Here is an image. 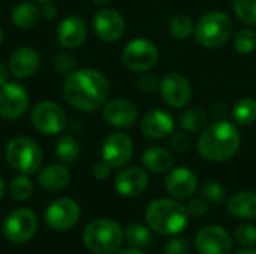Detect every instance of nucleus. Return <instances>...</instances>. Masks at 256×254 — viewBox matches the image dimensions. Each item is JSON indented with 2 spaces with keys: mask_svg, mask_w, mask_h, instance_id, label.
<instances>
[{
  "mask_svg": "<svg viewBox=\"0 0 256 254\" xmlns=\"http://www.w3.org/2000/svg\"><path fill=\"white\" fill-rule=\"evenodd\" d=\"M110 94L106 76L96 69H76L69 73L63 84L66 102L82 112L99 109Z\"/></svg>",
  "mask_w": 256,
  "mask_h": 254,
  "instance_id": "1",
  "label": "nucleus"
},
{
  "mask_svg": "<svg viewBox=\"0 0 256 254\" xmlns=\"http://www.w3.org/2000/svg\"><path fill=\"white\" fill-rule=\"evenodd\" d=\"M240 142L242 138L237 127L226 120H218L201 132L198 151L206 160L226 162L237 154Z\"/></svg>",
  "mask_w": 256,
  "mask_h": 254,
  "instance_id": "2",
  "label": "nucleus"
},
{
  "mask_svg": "<svg viewBox=\"0 0 256 254\" xmlns=\"http://www.w3.org/2000/svg\"><path fill=\"white\" fill-rule=\"evenodd\" d=\"M188 208L172 199L153 201L146 210L148 226L160 235L180 234L188 226Z\"/></svg>",
  "mask_w": 256,
  "mask_h": 254,
  "instance_id": "3",
  "label": "nucleus"
},
{
  "mask_svg": "<svg viewBox=\"0 0 256 254\" xmlns=\"http://www.w3.org/2000/svg\"><path fill=\"white\" fill-rule=\"evenodd\" d=\"M123 229L112 220L99 219L84 231V244L94 254L116 253L123 243Z\"/></svg>",
  "mask_w": 256,
  "mask_h": 254,
  "instance_id": "4",
  "label": "nucleus"
},
{
  "mask_svg": "<svg viewBox=\"0 0 256 254\" xmlns=\"http://www.w3.org/2000/svg\"><path fill=\"white\" fill-rule=\"evenodd\" d=\"M195 39L206 48H219L225 45L232 34L231 18L219 10L206 13L195 25Z\"/></svg>",
  "mask_w": 256,
  "mask_h": 254,
  "instance_id": "5",
  "label": "nucleus"
},
{
  "mask_svg": "<svg viewBox=\"0 0 256 254\" xmlns=\"http://www.w3.org/2000/svg\"><path fill=\"white\" fill-rule=\"evenodd\" d=\"M4 156L10 168L26 175L34 174L44 160V154L39 145L26 136L10 139L6 145Z\"/></svg>",
  "mask_w": 256,
  "mask_h": 254,
  "instance_id": "6",
  "label": "nucleus"
},
{
  "mask_svg": "<svg viewBox=\"0 0 256 254\" xmlns=\"http://www.w3.org/2000/svg\"><path fill=\"white\" fill-rule=\"evenodd\" d=\"M33 127L42 135H58L64 130L68 124V117L63 108L54 102L38 103L30 115Z\"/></svg>",
  "mask_w": 256,
  "mask_h": 254,
  "instance_id": "7",
  "label": "nucleus"
},
{
  "mask_svg": "<svg viewBox=\"0 0 256 254\" xmlns=\"http://www.w3.org/2000/svg\"><path fill=\"white\" fill-rule=\"evenodd\" d=\"M122 58L128 69L134 72H146L156 64L159 58V51L152 40L140 37L130 40L124 46Z\"/></svg>",
  "mask_w": 256,
  "mask_h": 254,
  "instance_id": "8",
  "label": "nucleus"
},
{
  "mask_svg": "<svg viewBox=\"0 0 256 254\" xmlns=\"http://www.w3.org/2000/svg\"><path fill=\"white\" fill-rule=\"evenodd\" d=\"M30 103L26 87L18 82H6L0 87V117L4 120H18L24 115Z\"/></svg>",
  "mask_w": 256,
  "mask_h": 254,
  "instance_id": "9",
  "label": "nucleus"
},
{
  "mask_svg": "<svg viewBox=\"0 0 256 254\" xmlns=\"http://www.w3.org/2000/svg\"><path fill=\"white\" fill-rule=\"evenodd\" d=\"M38 229V219L33 211L21 208L8 216L3 234L12 243H24L28 241Z\"/></svg>",
  "mask_w": 256,
  "mask_h": 254,
  "instance_id": "10",
  "label": "nucleus"
},
{
  "mask_svg": "<svg viewBox=\"0 0 256 254\" xmlns=\"http://www.w3.org/2000/svg\"><path fill=\"white\" fill-rule=\"evenodd\" d=\"M45 220L56 231H68L80 220V207L69 198L54 201L45 211Z\"/></svg>",
  "mask_w": 256,
  "mask_h": 254,
  "instance_id": "11",
  "label": "nucleus"
},
{
  "mask_svg": "<svg viewBox=\"0 0 256 254\" xmlns=\"http://www.w3.org/2000/svg\"><path fill=\"white\" fill-rule=\"evenodd\" d=\"M134 154V142L123 132L111 133L102 145V160L111 168L124 166Z\"/></svg>",
  "mask_w": 256,
  "mask_h": 254,
  "instance_id": "12",
  "label": "nucleus"
},
{
  "mask_svg": "<svg viewBox=\"0 0 256 254\" xmlns=\"http://www.w3.org/2000/svg\"><path fill=\"white\" fill-rule=\"evenodd\" d=\"M195 246L201 254H230L232 250V240L224 228L206 226L196 234Z\"/></svg>",
  "mask_w": 256,
  "mask_h": 254,
  "instance_id": "13",
  "label": "nucleus"
},
{
  "mask_svg": "<svg viewBox=\"0 0 256 254\" xmlns=\"http://www.w3.org/2000/svg\"><path fill=\"white\" fill-rule=\"evenodd\" d=\"M160 94L164 100L171 108H183L190 102L192 97V87L188 78L180 73H168L162 78L160 84Z\"/></svg>",
  "mask_w": 256,
  "mask_h": 254,
  "instance_id": "14",
  "label": "nucleus"
},
{
  "mask_svg": "<svg viewBox=\"0 0 256 254\" xmlns=\"http://www.w3.org/2000/svg\"><path fill=\"white\" fill-rule=\"evenodd\" d=\"M93 28L99 39L105 42H116L124 34L126 22L117 10L100 9L93 18Z\"/></svg>",
  "mask_w": 256,
  "mask_h": 254,
  "instance_id": "15",
  "label": "nucleus"
},
{
  "mask_svg": "<svg viewBox=\"0 0 256 254\" xmlns=\"http://www.w3.org/2000/svg\"><path fill=\"white\" fill-rule=\"evenodd\" d=\"M166 192L176 199H189L198 187V178L189 168H176L165 178Z\"/></svg>",
  "mask_w": 256,
  "mask_h": 254,
  "instance_id": "16",
  "label": "nucleus"
},
{
  "mask_svg": "<svg viewBox=\"0 0 256 254\" xmlns=\"http://www.w3.org/2000/svg\"><path fill=\"white\" fill-rule=\"evenodd\" d=\"M116 190L126 198H135L146 192L148 187V175L144 169L130 166L120 171L114 180Z\"/></svg>",
  "mask_w": 256,
  "mask_h": 254,
  "instance_id": "17",
  "label": "nucleus"
},
{
  "mask_svg": "<svg viewBox=\"0 0 256 254\" xmlns=\"http://www.w3.org/2000/svg\"><path fill=\"white\" fill-rule=\"evenodd\" d=\"M87 25L82 18L70 15L62 19L57 27V40L66 49H75L86 42Z\"/></svg>",
  "mask_w": 256,
  "mask_h": 254,
  "instance_id": "18",
  "label": "nucleus"
},
{
  "mask_svg": "<svg viewBox=\"0 0 256 254\" xmlns=\"http://www.w3.org/2000/svg\"><path fill=\"white\" fill-rule=\"evenodd\" d=\"M104 118L110 126L118 127V129H128L132 127L138 120V109L136 106L124 99H117L104 108Z\"/></svg>",
  "mask_w": 256,
  "mask_h": 254,
  "instance_id": "19",
  "label": "nucleus"
},
{
  "mask_svg": "<svg viewBox=\"0 0 256 254\" xmlns=\"http://www.w3.org/2000/svg\"><path fill=\"white\" fill-rule=\"evenodd\" d=\"M39 63L40 58L36 49H33L32 46H21L10 54L8 67L10 75H14L15 78L26 79L36 73V70L39 69Z\"/></svg>",
  "mask_w": 256,
  "mask_h": 254,
  "instance_id": "20",
  "label": "nucleus"
},
{
  "mask_svg": "<svg viewBox=\"0 0 256 254\" xmlns=\"http://www.w3.org/2000/svg\"><path fill=\"white\" fill-rule=\"evenodd\" d=\"M174 117L170 112L160 109H153L147 112L141 121V132L152 139L170 136L174 132Z\"/></svg>",
  "mask_w": 256,
  "mask_h": 254,
  "instance_id": "21",
  "label": "nucleus"
},
{
  "mask_svg": "<svg viewBox=\"0 0 256 254\" xmlns=\"http://www.w3.org/2000/svg\"><path fill=\"white\" fill-rule=\"evenodd\" d=\"M38 181L42 189L50 192H58L69 184L70 174L62 165H48L39 172Z\"/></svg>",
  "mask_w": 256,
  "mask_h": 254,
  "instance_id": "22",
  "label": "nucleus"
},
{
  "mask_svg": "<svg viewBox=\"0 0 256 254\" xmlns=\"http://www.w3.org/2000/svg\"><path fill=\"white\" fill-rule=\"evenodd\" d=\"M228 211L237 219H255L256 217V193L240 192L228 201Z\"/></svg>",
  "mask_w": 256,
  "mask_h": 254,
  "instance_id": "23",
  "label": "nucleus"
},
{
  "mask_svg": "<svg viewBox=\"0 0 256 254\" xmlns=\"http://www.w3.org/2000/svg\"><path fill=\"white\" fill-rule=\"evenodd\" d=\"M142 163H144L146 169H148L150 172L164 174L172 168L174 159L168 150H165L162 147H152V148L144 151Z\"/></svg>",
  "mask_w": 256,
  "mask_h": 254,
  "instance_id": "24",
  "label": "nucleus"
},
{
  "mask_svg": "<svg viewBox=\"0 0 256 254\" xmlns=\"http://www.w3.org/2000/svg\"><path fill=\"white\" fill-rule=\"evenodd\" d=\"M40 18V9L32 1H21L12 10V21L20 28H32Z\"/></svg>",
  "mask_w": 256,
  "mask_h": 254,
  "instance_id": "25",
  "label": "nucleus"
},
{
  "mask_svg": "<svg viewBox=\"0 0 256 254\" xmlns=\"http://www.w3.org/2000/svg\"><path fill=\"white\" fill-rule=\"evenodd\" d=\"M232 118L237 124L249 126L256 121V100L252 97H242L232 108Z\"/></svg>",
  "mask_w": 256,
  "mask_h": 254,
  "instance_id": "26",
  "label": "nucleus"
},
{
  "mask_svg": "<svg viewBox=\"0 0 256 254\" xmlns=\"http://www.w3.org/2000/svg\"><path fill=\"white\" fill-rule=\"evenodd\" d=\"M80 153H81V147L74 136L64 135V136L58 138V141L56 142V156L63 163L75 162L78 159Z\"/></svg>",
  "mask_w": 256,
  "mask_h": 254,
  "instance_id": "27",
  "label": "nucleus"
},
{
  "mask_svg": "<svg viewBox=\"0 0 256 254\" xmlns=\"http://www.w3.org/2000/svg\"><path fill=\"white\" fill-rule=\"evenodd\" d=\"M207 114L201 108H189L180 117V126L188 132H202L207 127Z\"/></svg>",
  "mask_w": 256,
  "mask_h": 254,
  "instance_id": "28",
  "label": "nucleus"
},
{
  "mask_svg": "<svg viewBox=\"0 0 256 254\" xmlns=\"http://www.w3.org/2000/svg\"><path fill=\"white\" fill-rule=\"evenodd\" d=\"M124 235H126L128 243L135 249H147V247H150V244L153 241L150 231L140 223L129 225L124 231Z\"/></svg>",
  "mask_w": 256,
  "mask_h": 254,
  "instance_id": "29",
  "label": "nucleus"
},
{
  "mask_svg": "<svg viewBox=\"0 0 256 254\" xmlns=\"http://www.w3.org/2000/svg\"><path fill=\"white\" fill-rule=\"evenodd\" d=\"M170 30H171L174 37H177V39H188V37H190L195 33V24H194L190 16H188L184 13H178V15H176L171 19Z\"/></svg>",
  "mask_w": 256,
  "mask_h": 254,
  "instance_id": "30",
  "label": "nucleus"
},
{
  "mask_svg": "<svg viewBox=\"0 0 256 254\" xmlns=\"http://www.w3.org/2000/svg\"><path fill=\"white\" fill-rule=\"evenodd\" d=\"M9 193L15 201H26L33 193V184L30 178L26 174H21L15 178H12L9 184Z\"/></svg>",
  "mask_w": 256,
  "mask_h": 254,
  "instance_id": "31",
  "label": "nucleus"
},
{
  "mask_svg": "<svg viewBox=\"0 0 256 254\" xmlns=\"http://www.w3.org/2000/svg\"><path fill=\"white\" fill-rule=\"evenodd\" d=\"M234 48L240 54H250L256 48V31L250 28L240 30L234 37Z\"/></svg>",
  "mask_w": 256,
  "mask_h": 254,
  "instance_id": "32",
  "label": "nucleus"
},
{
  "mask_svg": "<svg viewBox=\"0 0 256 254\" xmlns=\"http://www.w3.org/2000/svg\"><path fill=\"white\" fill-rule=\"evenodd\" d=\"M232 6L243 22L256 25V0H234Z\"/></svg>",
  "mask_w": 256,
  "mask_h": 254,
  "instance_id": "33",
  "label": "nucleus"
},
{
  "mask_svg": "<svg viewBox=\"0 0 256 254\" xmlns=\"http://www.w3.org/2000/svg\"><path fill=\"white\" fill-rule=\"evenodd\" d=\"M202 198L210 204H220L226 199V190L222 184L216 181H207L201 187Z\"/></svg>",
  "mask_w": 256,
  "mask_h": 254,
  "instance_id": "34",
  "label": "nucleus"
},
{
  "mask_svg": "<svg viewBox=\"0 0 256 254\" xmlns=\"http://www.w3.org/2000/svg\"><path fill=\"white\" fill-rule=\"evenodd\" d=\"M52 64H54V69L62 73V75H69L72 73L74 70H76V58L69 54V52H64V51H60L54 55L52 58Z\"/></svg>",
  "mask_w": 256,
  "mask_h": 254,
  "instance_id": "35",
  "label": "nucleus"
},
{
  "mask_svg": "<svg viewBox=\"0 0 256 254\" xmlns=\"http://www.w3.org/2000/svg\"><path fill=\"white\" fill-rule=\"evenodd\" d=\"M236 240L243 247H254L256 246V228L250 225L240 226L236 231Z\"/></svg>",
  "mask_w": 256,
  "mask_h": 254,
  "instance_id": "36",
  "label": "nucleus"
},
{
  "mask_svg": "<svg viewBox=\"0 0 256 254\" xmlns=\"http://www.w3.org/2000/svg\"><path fill=\"white\" fill-rule=\"evenodd\" d=\"M188 213L194 217H202L207 214L208 211V202L201 198V199H192L189 204H188Z\"/></svg>",
  "mask_w": 256,
  "mask_h": 254,
  "instance_id": "37",
  "label": "nucleus"
},
{
  "mask_svg": "<svg viewBox=\"0 0 256 254\" xmlns=\"http://www.w3.org/2000/svg\"><path fill=\"white\" fill-rule=\"evenodd\" d=\"M189 243L183 238H176L170 241L165 247V254H189Z\"/></svg>",
  "mask_w": 256,
  "mask_h": 254,
  "instance_id": "38",
  "label": "nucleus"
},
{
  "mask_svg": "<svg viewBox=\"0 0 256 254\" xmlns=\"http://www.w3.org/2000/svg\"><path fill=\"white\" fill-rule=\"evenodd\" d=\"M171 147L178 151V153H183L186 150H189L190 147V138L188 133L184 132H180V133H174L172 138H171Z\"/></svg>",
  "mask_w": 256,
  "mask_h": 254,
  "instance_id": "39",
  "label": "nucleus"
},
{
  "mask_svg": "<svg viewBox=\"0 0 256 254\" xmlns=\"http://www.w3.org/2000/svg\"><path fill=\"white\" fill-rule=\"evenodd\" d=\"M156 79L154 76H150V75H142L140 79H138V88L144 93H152L154 88H156Z\"/></svg>",
  "mask_w": 256,
  "mask_h": 254,
  "instance_id": "40",
  "label": "nucleus"
},
{
  "mask_svg": "<svg viewBox=\"0 0 256 254\" xmlns=\"http://www.w3.org/2000/svg\"><path fill=\"white\" fill-rule=\"evenodd\" d=\"M111 166L106 163V162H99L98 165H94V168H93V175H94V178H98V180H106L108 177H110V174H111Z\"/></svg>",
  "mask_w": 256,
  "mask_h": 254,
  "instance_id": "41",
  "label": "nucleus"
},
{
  "mask_svg": "<svg viewBox=\"0 0 256 254\" xmlns=\"http://www.w3.org/2000/svg\"><path fill=\"white\" fill-rule=\"evenodd\" d=\"M40 16L45 19H54L57 16V6L51 1L44 3L42 9H40Z\"/></svg>",
  "mask_w": 256,
  "mask_h": 254,
  "instance_id": "42",
  "label": "nucleus"
},
{
  "mask_svg": "<svg viewBox=\"0 0 256 254\" xmlns=\"http://www.w3.org/2000/svg\"><path fill=\"white\" fill-rule=\"evenodd\" d=\"M8 76H9V72H8V67L0 61V87L4 85L8 82Z\"/></svg>",
  "mask_w": 256,
  "mask_h": 254,
  "instance_id": "43",
  "label": "nucleus"
},
{
  "mask_svg": "<svg viewBox=\"0 0 256 254\" xmlns=\"http://www.w3.org/2000/svg\"><path fill=\"white\" fill-rule=\"evenodd\" d=\"M118 254H144L142 252H140L138 249H126L123 252H120Z\"/></svg>",
  "mask_w": 256,
  "mask_h": 254,
  "instance_id": "44",
  "label": "nucleus"
},
{
  "mask_svg": "<svg viewBox=\"0 0 256 254\" xmlns=\"http://www.w3.org/2000/svg\"><path fill=\"white\" fill-rule=\"evenodd\" d=\"M3 193H4V184H3V180L0 178V199L3 198Z\"/></svg>",
  "mask_w": 256,
  "mask_h": 254,
  "instance_id": "45",
  "label": "nucleus"
},
{
  "mask_svg": "<svg viewBox=\"0 0 256 254\" xmlns=\"http://www.w3.org/2000/svg\"><path fill=\"white\" fill-rule=\"evenodd\" d=\"M236 254H256V250H242Z\"/></svg>",
  "mask_w": 256,
  "mask_h": 254,
  "instance_id": "46",
  "label": "nucleus"
},
{
  "mask_svg": "<svg viewBox=\"0 0 256 254\" xmlns=\"http://www.w3.org/2000/svg\"><path fill=\"white\" fill-rule=\"evenodd\" d=\"M94 3H98V4H106L110 0H93Z\"/></svg>",
  "mask_w": 256,
  "mask_h": 254,
  "instance_id": "47",
  "label": "nucleus"
},
{
  "mask_svg": "<svg viewBox=\"0 0 256 254\" xmlns=\"http://www.w3.org/2000/svg\"><path fill=\"white\" fill-rule=\"evenodd\" d=\"M2 42H3V30L0 28V45H2Z\"/></svg>",
  "mask_w": 256,
  "mask_h": 254,
  "instance_id": "48",
  "label": "nucleus"
},
{
  "mask_svg": "<svg viewBox=\"0 0 256 254\" xmlns=\"http://www.w3.org/2000/svg\"><path fill=\"white\" fill-rule=\"evenodd\" d=\"M34 1H38V3H40V4H44V3H46V1H51V0H34Z\"/></svg>",
  "mask_w": 256,
  "mask_h": 254,
  "instance_id": "49",
  "label": "nucleus"
}]
</instances>
